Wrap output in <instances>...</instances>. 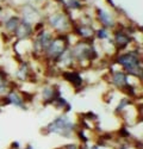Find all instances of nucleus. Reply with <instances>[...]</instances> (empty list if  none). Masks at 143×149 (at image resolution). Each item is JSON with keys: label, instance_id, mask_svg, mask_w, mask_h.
Segmentation results:
<instances>
[{"label": "nucleus", "instance_id": "423d86ee", "mask_svg": "<svg viewBox=\"0 0 143 149\" xmlns=\"http://www.w3.org/2000/svg\"><path fill=\"white\" fill-rule=\"evenodd\" d=\"M113 82L117 86H119V87H125V86H128V78L124 73L118 72V73H115L113 75Z\"/></svg>", "mask_w": 143, "mask_h": 149}, {"label": "nucleus", "instance_id": "1a4fd4ad", "mask_svg": "<svg viewBox=\"0 0 143 149\" xmlns=\"http://www.w3.org/2000/svg\"><path fill=\"white\" fill-rule=\"evenodd\" d=\"M65 78L75 86H81L82 84V79L78 73H65Z\"/></svg>", "mask_w": 143, "mask_h": 149}, {"label": "nucleus", "instance_id": "ddd939ff", "mask_svg": "<svg viewBox=\"0 0 143 149\" xmlns=\"http://www.w3.org/2000/svg\"><path fill=\"white\" fill-rule=\"evenodd\" d=\"M79 33L82 36V37H86V38H88V37H92L93 36V30H92V28H90V26H80L79 28Z\"/></svg>", "mask_w": 143, "mask_h": 149}, {"label": "nucleus", "instance_id": "2eb2a0df", "mask_svg": "<svg viewBox=\"0 0 143 149\" xmlns=\"http://www.w3.org/2000/svg\"><path fill=\"white\" fill-rule=\"evenodd\" d=\"M43 95H44L45 99L53 98V97H54V91H53V88H45V90L43 91Z\"/></svg>", "mask_w": 143, "mask_h": 149}, {"label": "nucleus", "instance_id": "a211bd4d", "mask_svg": "<svg viewBox=\"0 0 143 149\" xmlns=\"http://www.w3.org/2000/svg\"><path fill=\"white\" fill-rule=\"evenodd\" d=\"M92 149H98V148H97V147H93V148H92Z\"/></svg>", "mask_w": 143, "mask_h": 149}, {"label": "nucleus", "instance_id": "7ed1b4c3", "mask_svg": "<svg viewBox=\"0 0 143 149\" xmlns=\"http://www.w3.org/2000/svg\"><path fill=\"white\" fill-rule=\"evenodd\" d=\"M66 44H67L66 40L62 38V37H58V38L51 41L49 48H48V54H49V56L53 57V58L60 57L63 54V52H65Z\"/></svg>", "mask_w": 143, "mask_h": 149}, {"label": "nucleus", "instance_id": "f3484780", "mask_svg": "<svg viewBox=\"0 0 143 149\" xmlns=\"http://www.w3.org/2000/svg\"><path fill=\"white\" fill-rule=\"evenodd\" d=\"M26 149H33V148H32L31 146H28V148H26Z\"/></svg>", "mask_w": 143, "mask_h": 149}, {"label": "nucleus", "instance_id": "f8f14e48", "mask_svg": "<svg viewBox=\"0 0 143 149\" xmlns=\"http://www.w3.org/2000/svg\"><path fill=\"white\" fill-rule=\"evenodd\" d=\"M8 102L12 103V104H15V105L18 106V107H24L22 99L18 97V94H17L16 92H11V93H10V95H8Z\"/></svg>", "mask_w": 143, "mask_h": 149}, {"label": "nucleus", "instance_id": "f257e3e1", "mask_svg": "<svg viewBox=\"0 0 143 149\" xmlns=\"http://www.w3.org/2000/svg\"><path fill=\"white\" fill-rule=\"evenodd\" d=\"M73 123L70 122V119L66 116L58 117L55 119L51 124H49L48 129L50 130V132H58L63 136H69L72 134V129H73Z\"/></svg>", "mask_w": 143, "mask_h": 149}, {"label": "nucleus", "instance_id": "9d476101", "mask_svg": "<svg viewBox=\"0 0 143 149\" xmlns=\"http://www.w3.org/2000/svg\"><path fill=\"white\" fill-rule=\"evenodd\" d=\"M116 42H117V44L121 48H124L130 42V37L128 35L123 33V32H117L116 33Z\"/></svg>", "mask_w": 143, "mask_h": 149}, {"label": "nucleus", "instance_id": "dca6fc26", "mask_svg": "<svg viewBox=\"0 0 143 149\" xmlns=\"http://www.w3.org/2000/svg\"><path fill=\"white\" fill-rule=\"evenodd\" d=\"M98 37H99V38H106V37H107L106 30H104V29L99 30V31H98Z\"/></svg>", "mask_w": 143, "mask_h": 149}, {"label": "nucleus", "instance_id": "9b49d317", "mask_svg": "<svg viewBox=\"0 0 143 149\" xmlns=\"http://www.w3.org/2000/svg\"><path fill=\"white\" fill-rule=\"evenodd\" d=\"M51 43V37L49 33H42L40 36V38H38V44L41 45L42 49H48L49 48Z\"/></svg>", "mask_w": 143, "mask_h": 149}, {"label": "nucleus", "instance_id": "f03ea898", "mask_svg": "<svg viewBox=\"0 0 143 149\" xmlns=\"http://www.w3.org/2000/svg\"><path fill=\"white\" fill-rule=\"evenodd\" d=\"M118 62L122 63L124 68H126L131 74L141 77V69H138V56L135 53H129L118 58Z\"/></svg>", "mask_w": 143, "mask_h": 149}, {"label": "nucleus", "instance_id": "6ab92c4d", "mask_svg": "<svg viewBox=\"0 0 143 149\" xmlns=\"http://www.w3.org/2000/svg\"><path fill=\"white\" fill-rule=\"evenodd\" d=\"M109 1H110V3H111V4H112V1H111V0H109Z\"/></svg>", "mask_w": 143, "mask_h": 149}, {"label": "nucleus", "instance_id": "6e6552de", "mask_svg": "<svg viewBox=\"0 0 143 149\" xmlns=\"http://www.w3.org/2000/svg\"><path fill=\"white\" fill-rule=\"evenodd\" d=\"M98 15H99V20L104 24L105 26L111 28V26L113 25V20H112L111 16L107 13V12H105V11H103V10H99V11H98Z\"/></svg>", "mask_w": 143, "mask_h": 149}, {"label": "nucleus", "instance_id": "0eeeda50", "mask_svg": "<svg viewBox=\"0 0 143 149\" xmlns=\"http://www.w3.org/2000/svg\"><path fill=\"white\" fill-rule=\"evenodd\" d=\"M16 33H17L18 37H20V38H23V37H28L31 33V26L28 23H23L22 25H18V28L16 30Z\"/></svg>", "mask_w": 143, "mask_h": 149}, {"label": "nucleus", "instance_id": "20e7f679", "mask_svg": "<svg viewBox=\"0 0 143 149\" xmlns=\"http://www.w3.org/2000/svg\"><path fill=\"white\" fill-rule=\"evenodd\" d=\"M91 54H95L93 52V48L91 45H87V44H79L76 48H75V50H74V55L82 60V58H91Z\"/></svg>", "mask_w": 143, "mask_h": 149}, {"label": "nucleus", "instance_id": "39448f33", "mask_svg": "<svg viewBox=\"0 0 143 149\" xmlns=\"http://www.w3.org/2000/svg\"><path fill=\"white\" fill-rule=\"evenodd\" d=\"M50 24L58 29V30H67L69 28V23L67 20V18L63 15H55L50 18Z\"/></svg>", "mask_w": 143, "mask_h": 149}, {"label": "nucleus", "instance_id": "4468645a", "mask_svg": "<svg viewBox=\"0 0 143 149\" xmlns=\"http://www.w3.org/2000/svg\"><path fill=\"white\" fill-rule=\"evenodd\" d=\"M18 25H19V20H18V18H16V17L11 18V19L6 23V28H7L8 30H11V31H16L17 28H18Z\"/></svg>", "mask_w": 143, "mask_h": 149}]
</instances>
